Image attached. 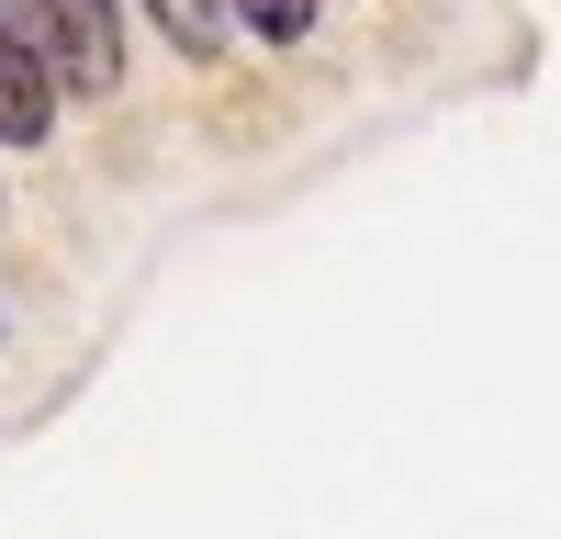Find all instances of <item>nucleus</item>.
I'll use <instances>...</instances> for the list:
<instances>
[{"label":"nucleus","instance_id":"nucleus-1","mask_svg":"<svg viewBox=\"0 0 561 539\" xmlns=\"http://www.w3.org/2000/svg\"><path fill=\"white\" fill-rule=\"evenodd\" d=\"M0 23L34 45V68L57 79V90H113V68H124L113 0H0Z\"/></svg>","mask_w":561,"mask_h":539},{"label":"nucleus","instance_id":"nucleus-2","mask_svg":"<svg viewBox=\"0 0 561 539\" xmlns=\"http://www.w3.org/2000/svg\"><path fill=\"white\" fill-rule=\"evenodd\" d=\"M57 124V79L34 68V45L0 23V147H34V135Z\"/></svg>","mask_w":561,"mask_h":539},{"label":"nucleus","instance_id":"nucleus-3","mask_svg":"<svg viewBox=\"0 0 561 539\" xmlns=\"http://www.w3.org/2000/svg\"><path fill=\"white\" fill-rule=\"evenodd\" d=\"M147 12L169 23L180 57H214V45H225V0H147Z\"/></svg>","mask_w":561,"mask_h":539},{"label":"nucleus","instance_id":"nucleus-4","mask_svg":"<svg viewBox=\"0 0 561 539\" xmlns=\"http://www.w3.org/2000/svg\"><path fill=\"white\" fill-rule=\"evenodd\" d=\"M225 12H237L259 45H304L314 34V0H225Z\"/></svg>","mask_w":561,"mask_h":539}]
</instances>
